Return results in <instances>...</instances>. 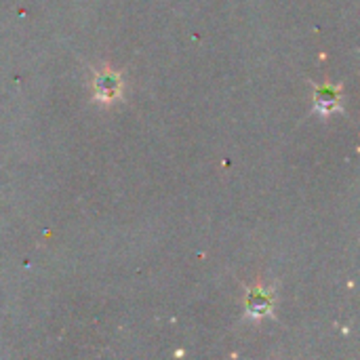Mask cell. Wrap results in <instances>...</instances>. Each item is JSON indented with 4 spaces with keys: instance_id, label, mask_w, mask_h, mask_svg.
I'll return each mask as SVG.
<instances>
[{
    "instance_id": "1",
    "label": "cell",
    "mask_w": 360,
    "mask_h": 360,
    "mask_svg": "<svg viewBox=\"0 0 360 360\" xmlns=\"http://www.w3.org/2000/svg\"><path fill=\"white\" fill-rule=\"evenodd\" d=\"M120 89H122V80H120L118 72H114L110 68H103V70L95 72V78H93L95 99H99L103 103H110L116 97H120Z\"/></svg>"
},
{
    "instance_id": "2",
    "label": "cell",
    "mask_w": 360,
    "mask_h": 360,
    "mask_svg": "<svg viewBox=\"0 0 360 360\" xmlns=\"http://www.w3.org/2000/svg\"><path fill=\"white\" fill-rule=\"evenodd\" d=\"M247 314L253 316V319H264L268 314H272V308H274V295L272 291L264 289L262 285L257 287H251L247 291Z\"/></svg>"
},
{
    "instance_id": "3",
    "label": "cell",
    "mask_w": 360,
    "mask_h": 360,
    "mask_svg": "<svg viewBox=\"0 0 360 360\" xmlns=\"http://www.w3.org/2000/svg\"><path fill=\"white\" fill-rule=\"evenodd\" d=\"M342 86L335 84H321L314 89V108L323 114L335 112L342 105V95H340Z\"/></svg>"
}]
</instances>
